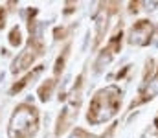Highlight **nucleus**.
<instances>
[{"mask_svg": "<svg viewBox=\"0 0 158 138\" xmlns=\"http://www.w3.org/2000/svg\"><path fill=\"white\" fill-rule=\"evenodd\" d=\"M156 92H158V79H155L153 85L147 89V96H153V94H156Z\"/></svg>", "mask_w": 158, "mask_h": 138, "instance_id": "nucleus-1", "label": "nucleus"}]
</instances>
